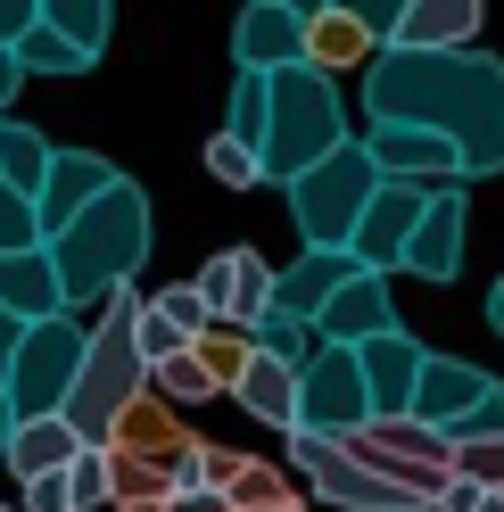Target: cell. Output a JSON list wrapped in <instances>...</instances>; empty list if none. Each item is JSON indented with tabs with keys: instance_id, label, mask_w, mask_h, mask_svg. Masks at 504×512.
I'll use <instances>...</instances> for the list:
<instances>
[{
	"instance_id": "6da1fadb",
	"label": "cell",
	"mask_w": 504,
	"mask_h": 512,
	"mask_svg": "<svg viewBox=\"0 0 504 512\" xmlns=\"http://www.w3.org/2000/svg\"><path fill=\"white\" fill-rule=\"evenodd\" d=\"M364 116L438 133L471 174H504V67L488 50H372Z\"/></svg>"
},
{
	"instance_id": "7a4b0ae2",
	"label": "cell",
	"mask_w": 504,
	"mask_h": 512,
	"mask_svg": "<svg viewBox=\"0 0 504 512\" xmlns=\"http://www.w3.org/2000/svg\"><path fill=\"white\" fill-rule=\"evenodd\" d=\"M149 240H157V232H149V190L116 174L100 199H91L75 223H58L42 248H50V265H58V290H67V306H83V298L124 290V281L149 265Z\"/></svg>"
},
{
	"instance_id": "3957f363",
	"label": "cell",
	"mask_w": 504,
	"mask_h": 512,
	"mask_svg": "<svg viewBox=\"0 0 504 512\" xmlns=\"http://www.w3.org/2000/svg\"><path fill=\"white\" fill-rule=\"evenodd\" d=\"M133 314H141V290L124 281V290L100 298V323L83 331V372H75L67 405H58L83 446H108L116 422H124V405L149 397V364H141V347H133Z\"/></svg>"
},
{
	"instance_id": "277c9868",
	"label": "cell",
	"mask_w": 504,
	"mask_h": 512,
	"mask_svg": "<svg viewBox=\"0 0 504 512\" xmlns=\"http://www.w3.org/2000/svg\"><path fill=\"white\" fill-rule=\"evenodd\" d=\"M348 141V108H339V83L323 67H281L265 75V182H298L314 157H331Z\"/></svg>"
},
{
	"instance_id": "5b68a950",
	"label": "cell",
	"mask_w": 504,
	"mask_h": 512,
	"mask_svg": "<svg viewBox=\"0 0 504 512\" xmlns=\"http://www.w3.org/2000/svg\"><path fill=\"white\" fill-rule=\"evenodd\" d=\"M281 190H290V223H298L306 248H348L356 215L372 207V190H381V166H372L364 141H339L331 157H314V166L298 182H281Z\"/></svg>"
},
{
	"instance_id": "8992f818",
	"label": "cell",
	"mask_w": 504,
	"mask_h": 512,
	"mask_svg": "<svg viewBox=\"0 0 504 512\" xmlns=\"http://www.w3.org/2000/svg\"><path fill=\"white\" fill-rule=\"evenodd\" d=\"M281 438H290L298 479H314V496L339 504V512H430V496L414 488V479H389V471L356 463L339 438H314V430H281Z\"/></svg>"
},
{
	"instance_id": "52a82bcc",
	"label": "cell",
	"mask_w": 504,
	"mask_h": 512,
	"mask_svg": "<svg viewBox=\"0 0 504 512\" xmlns=\"http://www.w3.org/2000/svg\"><path fill=\"white\" fill-rule=\"evenodd\" d=\"M83 372V323L75 314H50V323H25L9 372H0V397H9L17 422H34V413H58Z\"/></svg>"
},
{
	"instance_id": "ba28073f",
	"label": "cell",
	"mask_w": 504,
	"mask_h": 512,
	"mask_svg": "<svg viewBox=\"0 0 504 512\" xmlns=\"http://www.w3.org/2000/svg\"><path fill=\"white\" fill-rule=\"evenodd\" d=\"M414 422L447 430L455 446H463V438H496V430H504V380L480 372V364H455V356H422Z\"/></svg>"
},
{
	"instance_id": "9c48e42d",
	"label": "cell",
	"mask_w": 504,
	"mask_h": 512,
	"mask_svg": "<svg viewBox=\"0 0 504 512\" xmlns=\"http://www.w3.org/2000/svg\"><path fill=\"white\" fill-rule=\"evenodd\" d=\"M364 422H372V397H364L356 347H323V339H314V356L298 364V430H314V438H356Z\"/></svg>"
},
{
	"instance_id": "30bf717a",
	"label": "cell",
	"mask_w": 504,
	"mask_h": 512,
	"mask_svg": "<svg viewBox=\"0 0 504 512\" xmlns=\"http://www.w3.org/2000/svg\"><path fill=\"white\" fill-rule=\"evenodd\" d=\"M356 463H372V471H389V479H414L422 496H438V479L455 471V438L447 430H430V422H414V413H397V422H364L356 438H339Z\"/></svg>"
},
{
	"instance_id": "8fae6325",
	"label": "cell",
	"mask_w": 504,
	"mask_h": 512,
	"mask_svg": "<svg viewBox=\"0 0 504 512\" xmlns=\"http://www.w3.org/2000/svg\"><path fill=\"white\" fill-rule=\"evenodd\" d=\"M422 207H430V182H389V174H381L372 207L356 215V240H348V256H356L364 273H389V265H405V240H414Z\"/></svg>"
},
{
	"instance_id": "7c38bea8",
	"label": "cell",
	"mask_w": 504,
	"mask_h": 512,
	"mask_svg": "<svg viewBox=\"0 0 504 512\" xmlns=\"http://www.w3.org/2000/svg\"><path fill=\"white\" fill-rule=\"evenodd\" d=\"M273 265L257 248H224V256H207L199 265V290H207V306H215V323H232V331H248L257 314L273 306Z\"/></svg>"
},
{
	"instance_id": "4fadbf2b",
	"label": "cell",
	"mask_w": 504,
	"mask_h": 512,
	"mask_svg": "<svg viewBox=\"0 0 504 512\" xmlns=\"http://www.w3.org/2000/svg\"><path fill=\"white\" fill-rule=\"evenodd\" d=\"M381 331H397V298H389V273H348L339 281V298L314 314V339L323 347H364V339H381Z\"/></svg>"
},
{
	"instance_id": "5bb4252c",
	"label": "cell",
	"mask_w": 504,
	"mask_h": 512,
	"mask_svg": "<svg viewBox=\"0 0 504 512\" xmlns=\"http://www.w3.org/2000/svg\"><path fill=\"white\" fill-rule=\"evenodd\" d=\"M422 356H430V347H422L414 331H381V339H364V347H356V364H364V397H372V422H397V413H414Z\"/></svg>"
},
{
	"instance_id": "9a60e30c",
	"label": "cell",
	"mask_w": 504,
	"mask_h": 512,
	"mask_svg": "<svg viewBox=\"0 0 504 512\" xmlns=\"http://www.w3.org/2000/svg\"><path fill=\"white\" fill-rule=\"evenodd\" d=\"M405 273H414V281H455L463 273V182H438L430 190L414 240H405Z\"/></svg>"
},
{
	"instance_id": "2e32d148",
	"label": "cell",
	"mask_w": 504,
	"mask_h": 512,
	"mask_svg": "<svg viewBox=\"0 0 504 512\" xmlns=\"http://www.w3.org/2000/svg\"><path fill=\"white\" fill-rule=\"evenodd\" d=\"M116 182V166L100 149H50V174H42V190H34V215H42V240L58 232V223H75L100 190Z\"/></svg>"
},
{
	"instance_id": "e0dca14e",
	"label": "cell",
	"mask_w": 504,
	"mask_h": 512,
	"mask_svg": "<svg viewBox=\"0 0 504 512\" xmlns=\"http://www.w3.org/2000/svg\"><path fill=\"white\" fill-rule=\"evenodd\" d=\"M232 58H240V75H281V67H298V58H306V17L273 9V0H248L240 25H232Z\"/></svg>"
},
{
	"instance_id": "ac0fdd59",
	"label": "cell",
	"mask_w": 504,
	"mask_h": 512,
	"mask_svg": "<svg viewBox=\"0 0 504 512\" xmlns=\"http://www.w3.org/2000/svg\"><path fill=\"white\" fill-rule=\"evenodd\" d=\"M364 149H372V166L389 182H463V157L438 133H414V124H372Z\"/></svg>"
},
{
	"instance_id": "d6986e66",
	"label": "cell",
	"mask_w": 504,
	"mask_h": 512,
	"mask_svg": "<svg viewBox=\"0 0 504 512\" xmlns=\"http://www.w3.org/2000/svg\"><path fill=\"white\" fill-rule=\"evenodd\" d=\"M488 25V0H405L397 34L381 50H471Z\"/></svg>"
},
{
	"instance_id": "ffe728a7",
	"label": "cell",
	"mask_w": 504,
	"mask_h": 512,
	"mask_svg": "<svg viewBox=\"0 0 504 512\" xmlns=\"http://www.w3.org/2000/svg\"><path fill=\"white\" fill-rule=\"evenodd\" d=\"M0 306H9L17 323H50V314H67V290H58L50 248H9V256H0Z\"/></svg>"
},
{
	"instance_id": "44dd1931",
	"label": "cell",
	"mask_w": 504,
	"mask_h": 512,
	"mask_svg": "<svg viewBox=\"0 0 504 512\" xmlns=\"http://www.w3.org/2000/svg\"><path fill=\"white\" fill-rule=\"evenodd\" d=\"M348 273H356V256H348V248H306L298 265L273 281V306H281V314H298V323H314V314L339 298V281H348Z\"/></svg>"
},
{
	"instance_id": "7402d4cb",
	"label": "cell",
	"mask_w": 504,
	"mask_h": 512,
	"mask_svg": "<svg viewBox=\"0 0 504 512\" xmlns=\"http://www.w3.org/2000/svg\"><path fill=\"white\" fill-rule=\"evenodd\" d=\"M232 397L248 422H265V430H298V364H281V356H248V372L232 380Z\"/></svg>"
},
{
	"instance_id": "603a6c76",
	"label": "cell",
	"mask_w": 504,
	"mask_h": 512,
	"mask_svg": "<svg viewBox=\"0 0 504 512\" xmlns=\"http://www.w3.org/2000/svg\"><path fill=\"white\" fill-rule=\"evenodd\" d=\"M108 446H116V455H141V463H166V471H174V455L191 446V430L174 422V405H166V397H133Z\"/></svg>"
},
{
	"instance_id": "cb8c5ba5",
	"label": "cell",
	"mask_w": 504,
	"mask_h": 512,
	"mask_svg": "<svg viewBox=\"0 0 504 512\" xmlns=\"http://www.w3.org/2000/svg\"><path fill=\"white\" fill-rule=\"evenodd\" d=\"M75 446H83V438L67 430V413H34V422L9 430V455H0V463H9L17 479H42V471H67Z\"/></svg>"
},
{
	"instance_id": "d4e9b609",
	"label": "cell",
	"mask_w": 504,
	"mask_h": 512,
	"mask_svg": "<svg viewBox=\"0 0 504 512\" xmlns=\"http://www.w3.org/2000/svg\"><path fill=\"white\" fill-rule=\"evenodd\" d=\"M306 67H323L331 83L348 75V67H372V34L348 17V9H323V17H306Z\"/></svg>"
},
{
	"instance_id": "484cf974",
	"label": "cell",
	"mask_w": 504,
	"mask_h": 512,
	"mask_svg": "<svg viewBox=\"0 0 504 512\" xmlns=\"http://www.w3.org/2000/svg\"><path fill=\"white\" fill-rule=\"evenodd\" d=\"M42 174H50V141L34 133V124L0 116V182H9V190H25V199H34V190H42Z\"/></svg>"
},
{
	"instance_id": "4316f807",
	"label": "cell",
	"mask_w": 504,
	"mask_h": 512,
	"mask_svg": "<svg viewBox=\"0 0 504 512\" xmlns=\"http://www.w3.org/2000/svg\"><path fill=\"white\" fill-rule=\"evenodd\" d=\"M42 25L67 34L83 58H100L108 50V25H116V0H42Z\"/></svg>"
},
{
	"instance_id": "83f0119b",
	"label": "cell",
	"mask_w": 504,
	"mask_h": 512,
	"mask_svg": "<svg viewBox=\"0 0 504 512\" xmlns=\"http://www.w3.org/2000/svg\"><path fill=\"white\" fill-rule=\"evenodd\" d=\"M149 397H166L174 413H182V405H207V397H215V380H207V364H199V347H174V356H157V364H149Z\"/></svg>"
},
{
	"instance_id": "f1b7e54d",
	"label": "cell",
	"mask_w": 504,
	"mask_h": 512,
	"mask_svg": "<svg viewBox=\"0 0 504 512\" xmlns=\"http://www.w3.org/2000/svg\"><path fill=\"white\" fill-rule=\"evenodd\" d=\"M17 67H25V83H34V75H83L91 58H83V50L67 42V34H50V25L34 17V25L17 34Z\"/></svg>"
},
{
	"instance_id": "f546056e",
	"label": "cell",
	"mask_w": 504,
	"mask_h": 512,
	"mask_svg": "<svg viewBox=\"0 0 504 512\" xmlns=\"http://www.w3.org/2000/svg\"><path fill=\"white\" fill-rule=\"evenodd\" d=\"M248 347H257V356H281V364H306V356H314V323H298V314L265 306L257 323H248Z\"/></svg>"
},
{
	"instance_id": "4dcf8cb0",
	"label": "cell",
	"mask_w": 504,
	"mask_h": 512,
	"mask_svg": "<svg viewBox=\"0 0 504 512\" xmlns=\"http://www.w3.org/2000/svg\"><path fill=\"white\" fill-rule=\"evenodd\" d=\"M191 347H199V364H207V380H215V397H224L232 380L248 372V356H257V347H248V331H232V323H207Z\"/></svg>"
},
{
	"instance_id": "1f68e13d",
	"label": "cell",
	"mask_w": 504,
	"mask_h": 512,
	"mask_svg": "<svg viewBox=\"0 0 504 512\" xmlns=\"http://www.w3.org/2000/svg\"><path fill=\"white\" fill-rule=\"evenodd\" d=\"M224 133L240 141V149H265V75H240L232 83V116H224ZM265 166V157H257Z\"/></svg>"
},
{
	"instance_id": "d6a6232c",
	"label": "cell",
	"mask_w": 504,
	"mask_h": 512,
	"mask_svg": "<svg viewBox=\"0 0 504 512\" xmlns=\"http://www.w3.org/2000/svg\"><path fill=\"white\" fill-rule=\"evenodd\" d=\"M67 488H75V512H100V504H116L108 446H75V463H67Z\"/></svg>"
},
{
	"instance_id": "836d02e7",
	"label": "cell",
	"mask_w": 504,
	"mask_h": 512,
	"mask_svg": "<svg viewBox=\"0 0 504 512\" xmlns=\"http://www.w3.org/2000/svg\"><path fill=\"white\" fill-rule=\"evenodd\" d=\"M149 306H157V314H166V323H174L182 339H199V331L215 323V306H207V290H199V281H174V290H157Z\"/></svg>"
},
{
	"instance_id": "e575fe53",
	"label": "cell",
	"mask_w": 504,
	"mask_h": 512,
	"mask_svg": "<svg viewBox=\"0 0 504 512\" xmlns=\"http://www.w3.org/2000/svg\"><path fill=\"white\" fill-rule=\"evenodd\" d=\"M207 174L224 182V190H257V182H265V166H257V149H240L232 133H215V141H207Z\"/></svg>"
},
{
	"instance_id": "d590c367",
	"label": "cell",
	"mask_w": 504,
	"mask_h": 512,
	"mask_svg": "<svg viewBox=\"0 0 504 512\" xmlns=\"http://www.w3.org/2000/svg\"><path fill=\"white\" fill-rule=\"evenodd\" d=\"M9 248H42V215H34L25 190L0 182V256H9Z\"/></svg>"
},
{
	"instance_id": "8d00e7d4",
	"label": "cell",
	"mask_w": 504,
	"mask_h": 512,
	"mask_svg": "<svg viewBox=\"0 0 504 512\" xmlns=\"http://www.w3.org/2000/svg\"><path fill=\"white\" fill-rule=\"evenodd\" d=\"M455 471L480 479L488 496H504V430H496V438H463V446H455Z\"/></svg>"
},
{
	"instance_id": "74e56055",
	"label": "cell",
	"mask_w": 504,
	"mask_h": 512,
	"mask_svg": "<svg viewBox=\"0 0 504 512\" xmlns=\"http://www.w3.org/2000/svg\"><path fill=\"white\" fill-rule=\"evenodd\" d=\"M331 9H348L372 42H389V34H397V17H405V0H331Z\"/></svg>"
},
{
	"instance_id": "f35d334b",
	"label": "cell",
	"mask_w": 504,
	"mask_h": 512,
	"mask_svg": "<svg viewBox=\"0 0 504 512\" xmlns=\"http://www.w3.org/2000/svg\"><path fill=\"white\" fill-rule=\"evenodd\" d=\"M430 512H488V488H480V479H463V471H447V479H438V496H430Z\"/></svg>"
},
{
	"instance_id": "ab89813d",
	"label": "cell",
	"mask_w": 504,
	"mask_h": 512,
	"mask_svg": "<svg viewBox=\"0 0 504 512\" xmlns=\"http://www.w3.org/2000/svg\"><path fill=\"white\" fill-rule=\"evenodd\" d=\"M25 512H75L67 471H42V479H25Z\"/></svg>"
},
{
	"instance_id": "60d3db41",
	"label": "cell",
	"mask_w": 504,
	"mask_h": 512,
	"mask_svg": "<svg viewBox=\"0 0 504 512\" xmlns=\"http://www.w3.org/2000/svg\"><path fill=\"white\" fill-rule=\"evenodd\" d=\"M17 91H25V67H17V42H0V116L17 108Z\"/></svg>"
},
{
	"instance_id": "b9f144b4",
	"label": "cell",
	"mask_w": 504,
	"mask_h": 512,
	"mask_svg": "<svg viewBox=\"0 0 504 512\" xmlns=\"http://www.w3.org/2000/svg\"><path fill=\"white\" fill-rule=\"evenodd\" d=\"M34 17H42V0H0V42H17Z\"/></svg>"
},
{
	"instance_id": "7bdbcfd3",
	"label": "cell",
	"mask_w": 504,
	"mask_h": 512,
	"mask_svg": "<svg viewBox=\"0 0 504 512\" xmlns=\"http://www.w3.org/2000/svg\"><path fill=\"white\" fill-rule=\"evenodd\" d=\"M17 339H25V323H17L9 306H0V372H9V356H17Z\"/></svg>"
},
{
	"instance_id": "ee69618b",
	"label": "cell",
	"mask_w": 504,
	"mask_h": 512,
	"mask_svg": "<svg viewBox=\"0 0 504 512\" xmlns=\"http://www.w3.org/2000/svg\"><path fill=\"white\" fill-rule=\"evenodd\" d=\"M108 512H166V496H124V504H108Z\"/></svg>"
},
{
	"instance_id": "f6af8a7d",
	"label": "cell",
	"mask_w": 504,
	"mask_h": 512,
	"mask_svg": "<svg viewBox=\"0 0 504 512\" xmlns=\"http://www.w3.org/2000/svg\"><path fill=\"white\" fill-rule=\"evenodd\" d=\"M273 9H290V17H323L331 0H273Z\"/></svg>"
},
{
	"instance_id": "bcb514c9",
	"label": "cell",
	"mask_w": 504,
	"mask_h": 512,
	"mask_svg": "<svg viewBox=\"0 0 504 512\" xmlns=\"http://www.w3.org/2000/svg\"><path fill=\"white\" fill-rule=\"evenodd\" d=\"M488 323H496V339H504V281L488 290Z\"/></svg>"
},
{
	"instance_id": "7dc6e473",
	"label": "cell",
	"mask_w": 504,
	"mask_h": 512,
	"mask_svg": "<svg viewBox=\"0 0 504 512\" xmlns=\"http://www.w3.org/2000/svg\"><path fill=\"white\" fill-rule=\"evenodd\" d=\"M232 512H298V496H281V504H232Z\"/></svg>"
},
{
	"instance_id": "c3c4849f",
	"label": "cell",
	"mask_w": 504,
	"mask_h": 512,
	"mask_svg": "<svg viewBox=\"0 0 504 512\" xmlns=\"http://www.w3.org/2000/svg\"><path fill=\"white\" fill-rule=\"evenodd\" d=\"M9 430H17V413H9V397H0V455H9Z\"/></svg>"
},
{
	"instance_id": "681fc988",
	"label": "cell",
	"mask_w": 504,
	"mask_h": 512,
	"mask_svg": "<svg viewBox=\"0 0 504 512\" xmlns=\"http://www.w3.org/2000/svg\"><path fill=\"white\" fill-rule=\"evenodd\" d=\"M488 512H504V496H488Z\"/></svg>"
}]
</instances>
